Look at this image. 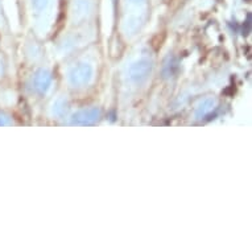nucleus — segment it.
<instances>
[{
	"label": "nucleus",
	"instance_id": "nucleus-6",
	"mask_svg": "<svg viewBox=\"0 0 252 252\" xmlns=\"http://www.w3.org/2000/svg\"><path fill=\"white\" fill-rule=\"evenodd\" d=\"M67 111V102L65 99H58L53 106V112L56 115L62 116L65 115Z\"/></svg>",
	"mask_w": 252,
	"mask_h": 252
},
{
	"label": "nucleus",
	"instance_id": "nucleus-5",
	"mask_svg": "<svg viewBox=\"0 0 252 252\" xmlns=\"http://www.w3.org/2000/svg\"><path fill=\"white\" fill-rule=\"evenodd\" d=\"M215 107V100L213 98H207L202 102V103L199 104L198 107H197V111H195V118L197 119H202L203 116L209 115L211 111H213V108Z\"/></svg>",
	"mask_w": 252,
	"mask_h": 252
},
{
	"label": "nucleus",
	"instance_id": "nucleus-1",
	"mask_svg": "<svg viewBox=\"0 0 252 252\" xmlns=\"http://www.w3.org/2000/svg\"><path fill=\"white\" fill-rule=\"evenodd\" d=\"M91 78H93V67L87 63H79L69 73V81L75 87L86 86Z\"/></svg>",
	"mask_w": 252,
	"mask_h": 252
},
{
	"label": "nucleus",
	"instance_id": "nucleus-2",
	"mask_svg": "<svg viewBox=\"0 0 252 252\" xmlns=\"http://www.w3.org/2000/svg\"><path fill=\"white\" fill-rule=\"evenodd\" d=\"M99 108H86V110H82V111L75 112L74 115H73V118H71V124H75V126H87V124H93L99 119Z\"/></svg>",
	"mask_w": 252,
	"mask_h": 252
},
{
	"label": "nucleus",
	"instance_id": "nucleus-8",
	"mask_svg": "<svg viewBox=\"0 0 252 252\" xmlns=\"http://www.w3.org/2000/svg\"><path fill=\"white\" fill-rule=\"evenodd\" d=\"M0 71H1V65H0Z\"/></svg>",
	"mask_w": 252,
	"mask_h": 252
},
{
	"label": "nucleus",
	"instance_id": "nucleus-3",
	"mask_svg": "<svg viewBox=\"0 0 252 252\" xmlns=\"http://www.w3.org/2000/svg\"><path fill=\"white\" fill-rule=\"evenodd\" d=\"M151 71H152V63L148 60H140L129 67V78L135 82H141L147 79Z\"/></svg>",
	"mask_w": 252,
	"mask_h": 252
},
{
	"label": "nucleus",
	"instance_id": "nucleus-7",
	"mask_svg": "<svg viewBox=\"0 0 252 252\" xmlns=\"http://www.w3.org/2000/svg\"><path fill=\"white\" fill-rule=\"evenodd\" d=\"M9 124H12L11 118L8 115L3 114V112H0V126L3 127V126H9Z\"/></svg>",
	"mask_w": 252,
	"mask_h": 252
},
{
	"label": "nucleus",
	"instance_id": "nucleus-4",
	"mask_svg": "<svg viewBox=\"0 0 252 252\" xmlns=\"http://www.w3.org/2000/svg\"><path fill=\"white\" fill-rule=\"evenodd\" d=\"M34 89L40 94H45L52 83V73L48 70H40L34 75Z\"/></svg>",
	"mask_w": 252,
	"mask_h": 252
}]
</instances>
